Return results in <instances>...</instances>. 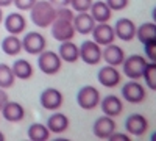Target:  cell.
I'll return each instance as SVG.
<instances>
[{
  "mask_svg": "<svg viewBox=\"0 0 156 141\" xmlns=\"http://www.w3.org/2000/svg\"><path fill=\"white\" fill-rule=\"evenodd\" d=\"M92 38L94 41L100 46H108L111 43L115 41V33H114V27L109 25L108 22H101V24H95V27L92 30Z\"/></svg>",
  "mask_w": 156,
  "mask_h": 141,
  "instance_id": "cell-13",
  "label": "cell"
},
{
  "mask_svg": "<svg viewBox=\"0 0 156 141\" xmlns=\"http://www.w3.org/2000/svg\"><path fill=\"white\" fill-rule=\"evenodd\" d=\"M39 102H41L42 108H45L48 111H56L64 104V96L56 88H47L39 96Z\"/></svg>",
  "mask_w": 156,
  "mask_h": 141,
  "instance_id": "cell-6",
  "label": "cell"
},
{
  "mask_svg": "<svg viewBox=\"0 0 156 141\" xmlns=\"http://www.w3.org/2000/svg\"><path fill=\"white\" fill-rule=\"evenodd\" d=\"M3 24H5V28L9 35H20L27 28V20H25L23 14H20L17 11L8 14L3 19Z\"/></svg>",
  "mask_w": 156,
  "mask_h": 141,
  "instance_id": "cell-18",
  "label": "cell"
},
{
  "mask_svg": "<svg viewBox=\"0 0 156 141\" xmlns=\"http://www.w3.org/2000/svg\"><path fill=\"white\" fill-rule=\"evenodd\" d=\"M9 100V97H8V94H6V91L3 88H0V110L3 108V105L6 104V102Z\"/></svg>",
  "mask_w": 156,
  "mask_h": 141,
  "instance_id": "cell-35",
  "label": "cell"
},
{
  "mask_svg": "<svg viewBox=\"0 0 156 141\" xmlns=\"http://www.w3.org/2000/svg\"><path fill=\"white\" fill-rule=\"evenodd\" d=\"M12 72H14L16 75V79H20V80H28L33 77V66H31V63L28 60H23V58H19L16 60L14 63H12V66H11Z\"/></svg>",
  "mask_w": 156,
  "mask_h": 141,
  "instance_id": "cell-23",
  "label": "cell"
},
{
  "mask_svg": "<svg viewBox=\"0 0 156 141\" xmlns=\"http://www.w3.org/2000/svg\"><path fill=\"white\" fill-rule=\"evenodd\" d=\"M45 38L37 32H28L22 39V50H25L30 55H39L42 50H45Z\"/></svg>",
  "mask_w": 156,
  "mask_h": 141,
  "instance_id": "cell-5",
  "label": "cell"
},
{
  "mask_svg": "<svg viewBox=\"0 0 156 141\" xmlns=\"http://www.w3.org/2000/svg\"><path fill=\"white\" fill-rule=\"evenodd\" d=\"M50 27H51V36L59 43L73 39V36L76 33L73 28V24L70 20H64V19H58V17L53 20V24Z\"/></svg>",
  "mask_w": 156,
  "mask_h": 141,
  "instance_id": "cell-8",
  "label": "cell"
},
{
  "mask_svg": "<svg viewBox=\"0 0 156 141\" xmlns=\"http://www.w3.org/2000/svg\"><path fill=\"white\" fill-rule=\"evenodd\" d=\"M142 79L145 80L147 86L151 89V91H156V63H153V61L147 63Z\"/></svg>",
  "mask_w": 156,
  "mask_h": 141,
  "instance_id": "cell-28",
  "label": "cell"
},
{
  "mask_svg": "<svg viewBox=\"0 0 156 141\" xmlns=\"http://www.w3.org/2000/svg\"><path fill=\"white\" fill-rule=\"evenodd\" d=\"M80 58L89 66H95L101 61V46L94 39L84 41L80 46Z\"/></svg>",
  "mask_w": 156,
  "mask_h": 141,
  "instance_id": "cell-7",
  "label": "cell"
},
{
  "mask_svg": "<svg viewBox=\"0 0 156 141\" xmlns=\"http://www.w3.org/2000/svg\"><path fill=\"white\" fill-rule=\"evenodd\" d=\"M36 2L37 0H12V3L16 5L19 11H30Z\"/></svg>",
  "mask_w": 156,
  "mask_h": 141,
  "instance_id": "cell-32",
  "label": "cell"
},
{
  "mask_svg": "<svg viewBox=\"0 0 156 141\" xmlns=\"http://www.w3.org/2000/svg\"><path fill=\"white\" fill-rule=\"evenodd\" d=\"M30 16L36 27L47 28L56 19V8L48 0H37L30 9Z\"/></svg>",
  "mask_w": 156,
  "mask_h": 141,
  "instance_id": "cell-1",
  "label": "cell"
},
{
  "mask_svg": "<svg viewBox=\"0 0 156 141\" xmlns=\"http://www.w3.org/2000/svg\"><path fill=\"white\" fill-rule=\"evenodd\" d=\"M151 17H153V22L156 24V6L153 8V11H151Z\"/></svg>",
  "mask_w": 156,
  "mask_h": 141,
  "instance_id": "cell-38",
  "label": "cell"
},
{
  "mask_svg": "<svg viewBox=\"0 0 156 141\" xmlns=\"http://www.w3.org/2000/svg\"><path fill=\"white\" fill-rule=\"evenodd\" d=\"M122 97L129 104H142L145 100V88L137 80H129L122 88Z\"/></svg>",
  "mask_w": 156,
  "mask_h": 141,
  "instance_id": "cell-9",
  "label": "cell"
},
{
  "mask_svg": "<svg viewBox=\"0 0 156 141\" xmlns=\"http://www.w3.org/2000/svg\"><path fill=\"white\" fill-rule=\"evenodd\" d=\"M16 82V75L12 72L11 66L5 65V63H0V88L8 89L14 85Z\"/></svg>",
  "mask_w": 156,
  "mask_h": 141,
  "instance_id": "cell-27",
  "label": "cell"
},
{
  "mask_svg": "<svg viewBox=\"0 0 156 141\" xmlns=\"http://www.w3.org/2000/svg\"><path fill=\"white\" fill-rule=\"evenodd\" d=\"M97 79L100 82L101 86H105V88H114L120 83V72L117 71L115 66H111V65H106V66H103L100 68L98 74H97Z\"/></svg>",
  "mask_w": 156,
  "mask_h": 141,
  "instance_id": "cell-14",
  "label": "cell"
},
{
  "mask_svg": "<svg viewBox=\"0 0 156 141\" xmlns=\"http://www.w3.org/2000/svg\"><path fill=\"white\" fill-rule=\"evenodd\" d=\"M37 68L45 75H55L62 68V60L59 58L58 52L42 50V52L37 55Z\"/></svg>",
  "mask_w": 156,
  "mask_h": 141,
  "instance_id": "cell-2",
  "label": "cell"
},
{
  "mask_svg": "<svg viewBox=\"0 0 156 141\" xmlns=\"http://www.w3.org/2000/svg\"><path fill=\"white\" fill-rule=\"evenodd\" d=\"M69 118L66 116L64 113H59V111H55L53 114H50L48 119H47V127L50 133H64L67 129H69Z\"/></svg>",
  "mask_w": 156,
  "mask_h": 141,
  "instance_id": "cell-20",
  "label": "cell"
},
{
  "mask_svg": "<svg viewBox=\"0 0 156 141\" xmlns=\"http://www.w3.org/2000/svg\"><path fill=\"white\" fill-rule=\"evenodd\" d=\"M105 2L111 8V11H122L128 6L129 0H105Z\"/></svg>",
  "mask_w": 156,
  "mask_h": 141,
  "instance_id": "cell-31",
  "label": "cell"
},
{
  "mask_svg": "<svg viewBox=\"0 0 156 141\" xmlns=\"http://www.w3.org/2000/svg\"><path fill=\"white\" fill-rule=\"evenodd\" d=\"M108 139H114V141H129V133H119V132H112L111 136Z\"/></svg>",
  "mask_w": 156,
  "mask_h": 141,
  "instance_id": "cell-34",
  "label": "cell"
},
{
  "mask_svg": "<svg viewBox=\"0 0 156 141\" xmlns=\"http://www.w3.org/2000/svg\"><path fill=\"white\" fill-rule=\"evenodd\" d=\"M9 5H12V0H0V6H2V8L9 6Z\"/></svg>",
  "mask_w": 156,
  "mask_h": 141,
  "instance_id": "cell-37",
  "label": "cell"
},
{
  "mask_svg": "<svg viewBox=\"0 0 156 141\" xmlns=\"http://www.w3.org/2000/svg\"><path fill=\"white\" fill-rule=\"evenodd\" d=\"M73 16H75V11L67 8V6H61V8H56V17L58 19H64V20H73Z\"/></svg>",
  "mask_w": 156,
  "mask_h": 141,
  "instance_id": "cell-30",
  "label": "cell"
},
{
  "mask_svg": "<svg viewBox=\"0 0 156 141\" xmlns=\"http://www.w3.org/2000/svg\"><path fill=\"white\" fill-rule=\"evenodd\" d=\"M151 141H156V132L151 133Z\"/></svg>",
  "mask_w": 156,
  "mask_h": 141,
  "instance_id": "cell-40",
  "label": "cell"
},
{
  "mask_svg": "<svg viewBox=\"0 0 156 141\" xmlns=\"http://www.w3.org/2000/svg\"><path fill=\"white\" fill-rule=\"evenodd\" d=\"M92 2L94 0H70L69 5L75 13H86L92 6Z\"/></svg>",
  "mask_w": 156,
  "mask_h": 141,
  "instance_id": "cell-29",
  "label": "cell"
},
{
  "mask_svg": "<svg viewBox=\"0 0 156 141\" xmlns=\"http://www.w3.org/2000/svg\"><path fill=\"white\" fill-rule=\"evenodd\" d=\"M2 116L8 121V122H20L25 118V108L19 102H11L8 100L3 105V108L0 110Z\"/></svg>",
  "mask_w": 156,
  "mask_h": 141,
  "instance_id": "cell-19",
  "label": "cell"
},
{
  "mask_svg": "<svg viewBox=\"0 0 156 141\" xmlns=\"http://www.w3.org/2000/svg\"><path fill=\"white\" fill-rule=\"evenodd\" d=\"M100 107H101V111L103 114L106 116H111V118H115V116H120L122 111H123V104L120 97H117L114 94H109L106 97H103L100 100Z\"/></svg>",
  "mask_w": 156,
  "mask_h": 141,
  "instance_id": "cell-17",
  "label": "cell"
},
{
  "mask_svg": "<svg viewBox=\"0 0 156 141\" xmlns=\"http://www.w3.org/2000/svg\"><path fill=\"white\" fill-rule=\"evenodd\" d=\"M147 58L142 57V55H131L123 60L122 63V69H123V74L125 77H128L129 80H139L142 79L144 75V69L147 66Z\"/></svg>",
  "mask_w": 156,
  "mask_h": 141,
  "instance_id": "cell-3",
  "label": "cell"
},
{
  "mask_svg": "<svg viewBox=\"0 0 156 141\" xmlns=\"http://www.w3.org/2000/svg\"><path fill=\"white\" fill-rule=\"evenodd\" d=\"M145 46V55L150 61L156 63V41H151V43H147L144 44Z\"/></svg>",
  "mask_w": 156,
  "mask_h": 141,
  "instance_id": "cell-33",
  "label": "cell"
},
{
  "mask_svg": "<svg viewBox=\"0 0 156 141\" xmlns=\"http://www.w3.org/2000/svg\"><path fill=\"white\" fill-rule=\"evenodd\" d=\"M136 38L142 44L156 41V24L154 22H144L136 28Z\"/></svg>",
  "mask_w": 156,
  "mask_h": 141,
  "instance_id": "cell-24",
  "label": "cell"
},
{
  "mask_svg": "<svg viewBox=\"0 0 156 141\" xmlns=\"http://www.w3.org/2000/svg\"><path fill=\"white\" fill-rule=\"evenodd\" d=\"M100 91L95 86H83L76 94V102L83 110H94L100 105Z\"/></svg>",
  "mask_w": 156,
  "mask_h": 141,
  "instance_id": "cell-4",
  "label": "cell"
},
{
  "mask_svg": "<svg viewBox=\"0 0 156 141\" xmlns=\"http://www.w3.org/2000/svg\"><path fill=\"white\" fill-rule=\"evenodd\" d=\"M2 50L9 57L19 55L22 52V39L17 35H8L2 41Z\"/></svg>",
  "mask_w": 156,
  "mask_h": 141,
  "instance_id": "cell-25",
  "label": "cell"
},
{
  "mask_svg": "<svg viewBox=\"0 0 156 141\" xmlns=\"http://www.w3.org/2000/svg\"><path fill=\"white\" fill-rule=\"evenodd\" d=\"M3 139H5V135H3L2 132H0V141H3Z\"/></svg>",
  "mask_w": 156,
  "mask_h": 141,
  "instance_id": "cell-41",
  "label": "cell"
},
{
  "mask_svg": "<svg viewBox=\"0 0 156 141\" xmlns=\"http://www.w3.org/2000/svg\"><path fill=\"white\" fill-rule=\"evenodd\" d=\"M73 28L76 33H80V35H90L95 27V20L94 17L90 16V13L86 11V13H78V14L73 16Z\"/></svg>",
  "mask_w": 156,
  "mask_h": 141,
  "instance_id": "cell-16",
  "label": "cell"
},
{
  "mask_svg": "<svg viewBox=\"0 0 156 141\" xmlns=\"http://www.w3.org/2000/svg\"><path fill=\"white\" fill-rule=\"evenodd\" d=\"M48 2L53 5L55 8H61V6H69L70 0H48Z\"/></svg>",
  "mask_w": 156,
  "mask_h": 141,
  "instance_id": "cell-36",
  "label": "cell"
},
{
  "mask_svg": "<svg viewBox=\"0 0 156 141\" xmlns=\"http://www.w3.org/2000/svg\"><path fill=\"white\" fill-rule=\"evenodd\" d=\"M125 129L129 135H134V136H142L145 135V132L148 130V119L144 116V114H129L125 121Z\"/></svg>",
  "mask_w": 156,
  "mask_h": 141,
  "instance_id": "cell-10",
  "label": "cell"
},
{
  "mask_svg": "<svg viewBox=\"0 0 156 141\" xmlns=\"http://www.w3.org/2000/svg\"><path fill=\"white\" fill-rule=\"evenodd\" d=\"M115 129H117V124H115L114 118L106 116V114L97 118L95 122H94V127H92L94 135L100 139H108L111 136V133L115 132Z\"/></svg>",
  "mask_w": 156,
  "mask_h": 141,
  "instance_id": "cell-12",
  "label": "cell"
},
{
  "mask_svg": "<svg viewBox=\"0 0 156 141\" xmlns=\"http://www.w3.org/2000/svg\"><path fill=\"white\" fill-rule=\"evenodd\" d=\"M101 60L106 61V65L111 66H120L125 60V52L120 46H117L114 43L105 46V49H101Z\"/></svg>",
  "mask_w": 156,
  "mask_h": 141,
  "instance_id": "cell-15",
  "label": "cell"
},
{
  "mask_svg": "<svg viewBox=\"0 0 156 141\" xmlns=\"http://www.w3.org/2000/svg\"><path fill=\"white\" fill-rule=\"evenodd\" d=\"M136 24L128 19V17H122L115 22L114 25V33H115V38H119L120 41H133L136 38Z\"/></svg>",
  "mask_w": 156,
  "mask_h": 141,
  "instance_id": "cell-11",
  "label": "cell"
},
{
  "mask_svg": "<svg viewBox=\"0 0 156 141\" xmlns=\"http://www.w3.org/2000/svg\"><path fill=\"white\" fill-rule=\"evenodd\" d=\"M58 55L66 63H76L80 60V47L75 43H72V39L70 41H62L59 44V49H58Z\"/></svg>",
  "mask_w": 156,
  "mask_h": 141,
  "instance_id": "cell-21",
  "label": "cell"
},
{
  "mask_svg": "<svg viewBox=\"0 0 156 141\" xmlns=\"http://www.w3.org/2000/svg\"><path fill=\"white\" fill-rule=\"evenodd\" d=\"M3 22V11H2V6H0V24Z\"/></svg>",
  "mask_w": 156,
  "mask_h": 141,
  "instance_id": "cell-39",
  "label": "cell"
},
{
  "mask_svg": "<svg viewBox=\"0 0 156 141\" xmlns=\"http://www.w3.org/2000/svg\"><path fill=\"white\" fill-rule=\"evenodd\" d=\"M27 135L31 141H45L50 138V130L47 125H44L41 122H34L28 127Z\"/></svg>",
  "mask_w": 156,
  "mask_h": 141,
  "instance_id": "cell-26",
  "label": "cell"
},
{
  "mask_svg": "<svg viewBox=\"0 0 156 141\" xmlns=\"http://www.w3.org/2000/svg\"><path fill=\"white\" fill-rule=\"evenodd\" d=\"M89 13H90V16L94 17V20L97 24L109 22V19L112 16L111 8L106 5V2H101V0H98V2H92V6H90Z\"/></svg>",
  "mask_w": 156,
  "mask_h": 141,
  "instance_id": "cell-22",
  "label": "cell"
}]
</instances>
